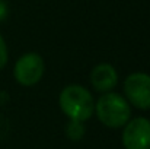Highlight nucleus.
<instances>
[{
  "instance_id": "nucleus-1",
  "label": "nucleus",
  "mask_w": 150,
  "mask_h": 149,
  "mask_svg": "<svg viewBox=\"0 0 150 149\" xmlns=\"http://www.w3.org/2000/svg\"><path fill=\"white\" fill-rule=\"evenodd\" d=\"M60 110L69 120L88 121L95 114V99L93 95L82 85H67L61 89L58 95Z\"/></svg>"
},
{
  "instance_id": "nucleus-2",
  "label": "nucleus",
  "mask_w": 150,
  "mask_h": 149,
  "mask_svg": "<svg viewBox=\"0 0 150 149\" xmlns=\"http://www.w3.org/2000/svg\"><path fill=\"white\" fill-rule=\"evenodd\" d=\"M95 114L105 127L121 129L131 118V105L124 95L109 91L95 101Z\"/></svg>"
},
{
  "instance_id": "nucleus-3",
  "label": "nucleus",
  "mask_w": 150,
  "mask_h": 149,
  "mask_svg": "<svg viewBox=\"0 0 150 149\" xmlns=\"http://www.w3.org/2000/svg\"><path fill=\"white\" fill-rule=\"evenodd\" d=\"M45 73V61L38 53H25L13 67V78L22 86H34L41 82Z\"/></svg>"
},
{
  "instance_id": "nucleus-4",
  "label": "nucleus",
  "mask_w": 150,
  "mask_h": 149,
  "mask_svg": "<svg viewBox=\"0 0 150 149\" xmlns=\"http://www.w3.org/2000/svg\"><path fill=\"white\" fill-rule=\"evenodd\" d=\"M124 98L139 110H150V75L130 73L124 81Z\"/></svg>"
},
{
  "instance_id": "nucleus-5",
  "label": "nucleus",
  "mask_w": 150,
  "mask_h": 149,
  "mask_svg": "<svg viewBox=\"0 0 150 149\" xmlns=\"http://www.w3.org/2000/svg\"><path fill=\"white\" fill-rule=\"evenodd\" d=\"M124 149H150V120L146 117L130 118L121 135Z\"/></svg>"
},
{
  "instance_id": "nucleus-6",
  "label": "nucleus",
  "mask_w": 150,
  "mask_h": 149,
  "mask_svg": "<svg viewBox=\"0 0 150 149\" xmlns=\"http://www.w3.org/2000/svg\"><path fill=\"white\" fill-rule=\"evenodd\" d=\"M91 83L93 89L99 94L112 91L118 83V73L115 67L109 63H99L91 72Z\"/></svg>"
},
{
  "instance_id": "nucleus-7",
  "label": "nucleus",
  "mask_w": 150,
  "mask_h": 149,
  "mask_svg": "<svg viewBox=\"0 0 150 149\" xmlns=\"http://www.w3.org/2000/svg\"><path fill=\"white\" fill-rule=\"evenodd\" d=\"M64 133L66 136L73 140V142H79L85 138L86 135V127L83 121H77V120H69V123L64 127Z\"/></svg>"
},
{
  "instance_id": "nucleus-8",
  "label": "nucleus",
  "mask_w": 150,
  "mask_h": 149,
  "mask_svg": "<svg viewBox=\"0 0 150 149\" xmlns=\"http://www.w3.org/2000/svg\"><path fill=\"white\" fill-rule=\"evenodd\" d=\"M7 60H9V50H7V44L0 32V70L4 69V66L7 64Z\"/></svg>"
},
{
  "instance_id": "nucleus-9",
  "label": "nucleus",
  "mask_w": 150,
  "mask_h": 149,
  "mask_svg": "<svg viewBox=\"0 0 150 149\" xmlns=\"http://www.w3.org/2000/svg\"><path fill=\"white\" fill-rule=\"evenodd\" d=\"M7 13H9V6H7V3H6L4 0H0V22L6 19Z\"/></svg>"
}]
</instances>
